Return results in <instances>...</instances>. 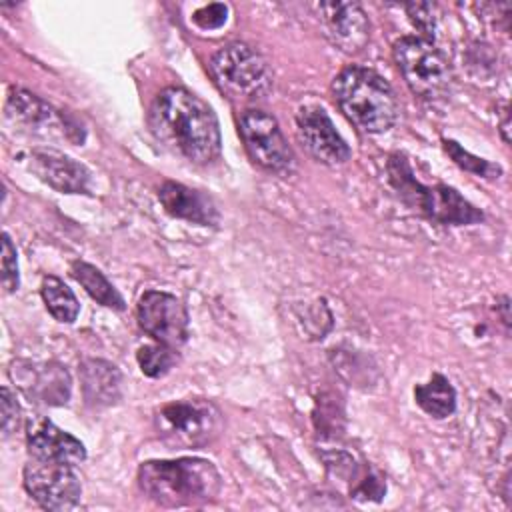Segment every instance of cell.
<instances>
[{
  "label": "cell",
  "instance_id": "1",
  "mask_svg": "<svg viewBox=\"0 0 512 512\" xmlns=\"http://www.w3.org/2000/svg\"><path fill=\"white\" fill-rule=\"evenodd\" d=\"M148 124L154 138L186 162L208 164L220 154L222 138L214 110L182 86H168L154 98Z\"/></svg>",
  "mask_w": 512,
  "mask_h": 512
},
{
  "label": "cell",
  "instance_id": "2",
  "mask_svg": "<svg viewBox=\"0 0 512 512\" xmlns=\"http://www.w3.org/2000/svg\"><path fill=\"white\" fill-rule=\"evenodd\" d=\"M140 492L162 508L202 506L220 492L222 478L204 458L148 460L138 468Z\"/></svg>",
  "mask_w": 512,
  "mask_h": 512
},
{
  "label": "cell",
  "instance_id": "3",
  "mask_svg": "<svg viewBox=\"0 0 512 512\" xmlns=\"http://www.w3.org/2000/svg\"><path fill=\"white\" fill-rule=\"evenodd\" d=\"M332 94L344 116L362 132L382 134L398 120L400 106L392 86L370 68H344L332 82Z\"/></svg>",
  "mask_w": 512,
  "mask_h": 512
},
{
  "label": "cell",
  "instance_id": "4",
  "mask_svg": "<svg viewBox=\"0 0 512 512\" xmlns=\"http://www.w3.org/2000/svg\"><path fill=\"white\" fill-rule=\"evenodd\" d=\"M390 184L398 190L406 204L418 208L436 224L466 226L484 220V212L470 204L456 188L446 184L426 186L412 174L408 160L402 154H392L388 162Z\"/></svg>",
  "mask_w": 512,
  "mask_h": 512
},
{
  "label": "cell",
  "instance_id": "5",
  "mask_svg": "<svg viewBox=\"0 0 512 512\" xmlns=\"http://www.w3.org/2000/svg\"><path fill=\"white\" fill-rule=\"evenodd\" d=\"M154 426L170 446L202 448L220 436L224 416L210 400L186 398L160 406L154 414Z\"/></svg>",
  "mask_w": 512,
  "mask_h": 512
},
{
  "label": "cell",
  "instance_id": "6",
  "mask_svg": "<svg viewBox=\"0 0 512 512\" xmlns=\"http://www.w3.org/2000/svg\"><path fill=\"white\" fill-rule=\"evenodd\" d=\"M394 60L408 88L426 102L450 96L452 72L442 52L422 36H402L392 48Z\"/></svg>",
  "mask_w": 512,
  "mask_h": 512
},
{
  "label": "cell",
  "instance_id": "7",
  "mask_svg": "<svg viewBox=\"0 0 512 512\" xmlns=\"http://www.w3.org/2000/svg\"><path fill=\"white\" fill-rule=\"evenodd\" d=\"M218 86L238 100H260L274 84V74L260 52L244 42L222 46L210 60Z\"/></svg>",
  "mask_w": 512,
  "mask_h": 512
},
{
  "label": "cell",
  "instance_id": "8",
  "mask_svg": "<svg viewBox=\"0 0 512 512\" xmlns=\"http://www.w3.org/2000/svg\"><path fill=\"white\" fill-rule=\"evenodd\" d=\"M24 488L46 510H72L82 496L74 464L30 456L24 466Z\"/></svg>",
  "mask_w": 512,
  "mask_h": 512
},
{
  "label": "cell",
  "instance_id": "9",
  "mask_svg": "<svg viewBox=\"0 0 512 512\" xmlns=\"http://www.w3.org/2000/svg\"><path fill=\"white\" fill-rule=\"evenodd\" d=\"M240 136L250 158L264 170L286 174L294 168V152L272 114L256 108L242 112Z\"/></svg>",
  "mask_w": 512,
  "mask_h": 512
},
{
  "label": "cell",
  "instance_id": "10",
  "mask_svg": "<svg viewBox=\"0 0 512 512\" xmlns=\"http://www.w3.org/2000/svg\"><path fill=\"white\" fill-rule=\"evenodd\" d=\"M136 320L150 338L170 348H180L188 340V312L174 294L144 292L136 306Z\"/></svg>",
  "mask_w": 512,
  "mask_h": 512
},
{
  "label": "cell",
  "instance_id": "11",
  "mask_svg": "<svg viewBox=\"0 0 512 512\" xmlns=\"http://www.w3.org/2000/svg\"><path fill=\"white\" fill-rule=\"evenodd\" d=\"M296 132L302 146L324 164H344L350 158V146L336 130L332 118L322 106H302L296 112Z\"/></svg>",
  "mask_w": 512,
  "mask_h": 512
},
{
  "label": "cell",
  "instance_id": "12",
  "mask_svg": "<svg viewBox=\"0 0 512 512\" xmlns=\"http://www.w3.org/2000/svg\"><path fill=\"white\" fill-rule=\"evenodd\" d=\"M318 12L332 44L346 54L360 52L370 38V22L356 2H320Z\"/></svg>",
  "mask_w": 512,
  "mask_h": 512
},
{
  "label": "cell",
  "instance_id": "13",
  "mask_svg": "<svg viewBox=\"0 0 512 512\" xmlns=\"http://www.w3.org/2000/svg\"><path fill=\"white\" fill-rule=\"evenodd\" d=\"M28 168L62 194H80L90 188V172L86 166L52 148H34L28 156Z\"/></svg>",
  "mask_w": 512,
  "mask_h": 512
},
{
  "label": "cell",
  "instance_id": "14",
  "mask_svg": "<svg viewBox=\"0 0 512 512\" xmlns=\"http://www.w3.org/2000/svg\"><path fill=\"white\" fill-rule=\"evenodd\" d=\"M14 382L30 396L34 402L48 406H62L70 398V378L66 368L60 364H30L14 362L10 370Z\"/></svg>",
  "mask_w": 512,
  "mask_h": 512
},
{
  "label": "cell",
  "instance_id": "15",
  "mask_svg": "<svg viewBox=\"0 0 512 512\" xmlns=\"http://www.w3.org/2000/svg\"><path fill=\"white\" fill-rule=\"evenodd\" d=\"M26 442L30 456L60 460L74 466L86 458V448L78 438L42 416H32L26 422Z\"/></svg>",
  "mask_w": 512,
  "mask_h": 512
},
{
  "label": "cell",
  "instance_id": "16",
  "mask_svg": "<svg viewBox=\"0 0 512 512\" xmlns=\"http://www.w3.org/2000/svg\"><path fill=\"white\" fill-rule=\"evenodd\" d=\"M158 200L170 216L192 224L216 226L220 220L218 208L208 194H204L202 190L188 188L180 182H164L158 188Z\"/></svg>",
  "mask_w": 512,
  "mask_h": 512
},
{
  "label": "cell",
  "instance_id": "17",
  "mask_svg": "<svg viewBox=\"0 0 512 512\" xmlns=\"http://www.w3.org/2000/svg\"><path fill=\"white\" fill-rule=\"evenodd\" d=\"M6 118L14 124L36 132H48V128H62L66 138H72V128L48 102L24 88H12L6 100Z\"/></svg>",
  "mask_w": 512,
  "mask_h": 512
},
{
  "label": "cell",
  "instance_id": "18",
  "mask_svg": "<svg viewBox=\"0 0 512 512\" xmlns=\"http://www.w3.org/2000/svg\"><path fill=\"white\" fill-rule=\"evenodd\" d=\"M80 384L86 404L114 406L122 398V372L108 360L88 358L80 364Z\"/></svg>",
  "mask_w": 512,
  "mask_h": 512
},
{
  "label": "cell",
  "instance_id": "19",
  "mask_svg": "<svg viewBox=\"0 0 512 512\" xmlns=\"http://www.w3.org/2000/svg\"><path fill=\"white\" fill-rule=\"evenodd\" d=\"M416 404L432 418H448L456 410V390L442 374H432L428 382L414 386Z\"/></svg>",
  "mask_w": 512,
  "mask_h": 512
},
{
  "label": "cell",
  "instance_id": "20",
  "mask_svg": "<svg viewBox=\"0 0 512 512\" xmlns=\"http://www.w3.org/2000/svg\"><path fill=\"white\" fill-rule=\"evenodd\" d=\"M76 282L94 298L98 304L112 308V310H124V298L120 292L112 286V282L92 264L88 262H74L70 268Z\"/></svg>",
  "mask_w": 512,
  "mask_h": 512
},
{
  "label": "cell",
  "instance_id": "21",
  "mask_svg": "<svg viewBox=\"0 0 512 512\" xmlns=\"http://www.w3.org/2000/svg\"><path fill=\"white\" fill-rule=\"evenodd\" d=\"M40 294L42 300L48 308V312L58 320V322H74L78 312H80V304L74 296V292L56 276H46L42 280L40 286Z\"/></svg>",
  "mask_w": 512,
  "mask_h": 512
},
{
  "label": "cell",
  "instance_id": "22",
  "mask_svg": "<svg viewBox=\"0 0 512 512\" xmlns=\"http://www.w3.org/2000/svg\"><path fill=\"white\" fill-rule=\"evenodd\" d=\"M138 358V364H140V370L150 376V378H162L166 376L174 364L178 362V354H176V348H170L166 344H146L138 350L136 354Z\"/></svg>",
  "mask_w": 512,
  "mask_h": 512
},
{
  "label": "cell",
  "instance_id": "23",
  "mask_svg": "<svg viewBox=\"0 0 512 512\" xmlns=\"http://www.w3.org/2000/svg\"><path fill=\"white\" fill-rule=\"evenodd\" d=\"M442 144H444V150L448 152V156L454 160V164H458L462 170H468V172H472V174H476L480 178H486V180H494V178H498L502 174V168L498 164L470 154L458 142L442 140Z\"/></svg>",
  "mask_w": 512,
  "mask_h": 512
},
{
  "label": "cell",
  "instance_id": "24",
  "mask_svg": "<svg viewBox=\"0 0 512 512\" xmlns=\"http://www.w3.org/2000/svg\"><path fill=\"white\" fill-rule=\"evenodd\" d=\"M20 274H18V256L16 246L12 244L10 236H2V286L6 292L18 290Z\"/></svg>",
  "mask_w": 512,
  "mask_h": 512
},
{
  "label": "cell",
  "instance_id": "25",
  "mask_svg": "<svg viewBox=\"0 0 512 512\" xmlns=\"http://www.w3.org/2000/svg\"><path fill=\"white\" fill-rule=\"evenodd\" d=\"M350 494L354 498H360V500H382V496L386 494V482L376 474L372 472L370 468L362 474V478L354 484V488L350 490Z\"/></svg>",
  "mask_w": 512,
  "mask_h": 512
},
{
  "label": "cell",
  "instance_id": "26",
  "mask_svg": "<svg viewBox=\"0 0 512 512\" xmlns=\"http://www.w3.org/2000/svg\"><path fill=\"white\" fill-rule=\"evenodd\" d=\"M228 18V6L226 4H208V6H202L200 10H196L192 14V20L196 26H200L202 30H214V28H220Z\"/></svg>",
  "mask_w": 512,
  "mask_h": 512
},
{
  "label": "cell",
  "instance_id": "27",
  "mask_svg": "<svg viewBox=\"0 0 512 512\" xmlns=\"http://www.w3.org/2000/svg\"><path fill=\"white\" fill-rule=\"evenodd\" d=\"M2 436L8 438L20 424V406L10 388L2 386Z\"/></svg>",
  "mask_w": 512,
  "mask_h": 512
},
{
  "label": "cell",
  "instance_id": "28",
  "mask_svg": "<svg viewBox=\"0 0 512 512\" xmlns=\"http://www.w3.org/2000/svg\"><path fill=\"white\" fill-rule=\"evenodd\" d=\"M406 10H408L410 20L416 24V28L422 30L424 34H430L434 22H432V16H428V12L432 10V6L430 4H406Z\"/></svg>",
  "mask_w": 512,
  "mask_h": 512
}]
</instances>
